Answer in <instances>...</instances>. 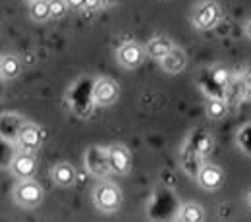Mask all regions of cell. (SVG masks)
Instances as JSON below:
<instances>
[{"label": "cell", "mask_w": 251, "mask_h": 222, "mask_svg": "<svg viewBox=\"0 0 251 222\" xmlns=\"http://www.w3.org/2000/svg\"><path fill=\"white\" fill-rule=\"evenodd\" d=\"M112 2H116V0H102V4H112Z\"/></svg>", "instance_id": "obj_24"}, {"label": "cell", "mask_w": 251, "mask_h": 222, "mask_svg": "<svg viewBox=\"0 0 251 222\" xmlns=\"http://www.w3.org/2000/svg\"><path fill=\"white\" fill-rule=\"evenodd\" d=\"M18 145L24 149V151H37L43 143V135H41V129L35 126V124H24L18 137H16Z\"/></svg>", "instance_id": "obj_9"}, {"label": "cell", "mask_w": 251, "mask_h": 222, "mask_svg": "<svg viewBox=\"0 0 251 222\" xmlns=\"http://www.w3.org/2000/svg\"><path fill=\"white\" fill-rule=\"evenodd\" d=\"M100 4H102V0H85L83 2V8L85 10H97Z\"/></svg>", "instance_id": "obj_19"}, {"label": "cell", "mask_w": 251, "mask_h": 222, "mask_svg": "<svg viewBox=\"0 0 251 222\" xmlns=\"http://www.w3.org/2000/svg\"><path fill=\"white\" fill-rule=\"evenodd\" d=\"M145 52H147V50H143L137 43H124V45L118 49V52H116V60H118L120 66L131 70V68L141 66V62L145 60Z\"/></svg>", "instance_id": "obj_7"}, {"label": "cell", "mask_w": 251, "mask_h": 222, "mask_svg": "<svg viewBox=\"0 0 251 222\" xmlns=\"http://www.w3.org/2000/svg\"><path fill=\"white\" fill-rule=\"evenodd\" d=\"M118 93H120V87L116 81L112 79H99L93 85V100L95 104H100V106H110L116 102L118 99Z\"/></svg>", "instance_id": "obj_6"}, {"label": "cell", "mask_w": 251, "mask_h": 222, "mask_svg": "<svg viewBox=\"0 0 251 222\" xmlns=\"http://www.w3.org/2000/svg\"><path fill=\"white\" fill-rule=\"evenodd\" d=\"M108 160H110V170L114 174H127L131 168V157L124 145L108 147Z\"/></svg>", "instance_id": "obj_8"}, {"label": "cell", "mask_w": 251, "mask_h": 222, "mask_svg": "<svg viewBox=\"0 0 251 222\" xmlns=\"http://www.w3.org/2000/svg\"><path fill=\"white\" fill-rule=\"evenodd\" d=\"M172 41L168 37H155L147 43V56L155 58V60H162L170 50H172Z\"/></svg>", "instance_id": "obj_13"}, {"label": "cell", "mask_w": 251, "mask_h": 222, "mask_svg": "<svg viewBox=\"0 0 251 222\" xmlns=\"http://www.w3.org/2000/svg\"><path fill=\"white\" fill-rule=\"evenodd\" d=\"M224 114H226V104H224L222 100L215 99V100H211V102L207 104V116H209V118L220 120Z\"/></svg>", "instance_id": "obj_17"}, {"label": "cell", "mask_w": 251, "mask_h": 222, "mask_svg": "<svg viewBox=\"0 0 251 222\" xmlns=\"http://www.w3.org/2000/svg\"><path fill=\"white\" fill-rule=\"evenodd\" d=\"M160 62H162V70H164V72H168V74H180V72L186 68L188 58H186V52H184V50L172 49Z\"/></svg>", "instance_id": "obj_11"}, {"label": "cell", "mask_w": 251, "mask_h": 222, "mask_svg": "<svg viewBox=\"0 0 251 222\" xmlns=\"http://www.w3.org/2000/svg\"><path fill=\"white\" fill-rule=\"evenodd\" d=\"M10 172L18 180H31L35 172H37V160H35L31 151L18 153L10 162Z\"/></svg>", "instance_id": "obj_5"}, {"label": "cell", "mask_w": 251, "mask_h": 222, "mask_svg": "<svg viewBox=\"0 0 251 222\" xmlns=\"http://www.w3.org/2000/svg\"><path fill=\"white\" fill-rule=\"evenodd\" d=\"M203 217H205V213H203L201 205H197V203H186L178 211V219L182 222H201Z\"/></svg>", "instance_id": "obj_16"}, {"label": "cell", "mask_w": 251, "mask_h": 222, "mask_svg": "<svg viewBox=\"0 0 251 222\" xmlns=\"http://www.w3.org/2000/svg\"><path fill=\"white\" fill-rule=\"evenodd\" d=\"M29 16L37 24L50 20V0H35V2H31L29 4Z\"/></svg>", "instance_id": "obj_15"}, {"label": "cell", "mask_w": 251, "mask_h": 222, "mask_svg": "<svg viewBox=\"0 0 251 222\" xmlns=\"http://www.w3.org/2000/svg\"><path fill=\"white\" fill-rule=\"evenodd\" d=\"M207 145H211V141H209V139H203V141H201V145H199V151H201V153H205V147H207Z\"/></svg>", "instance_id": "obj_22"}, {"label": "cell", "mask_w": 251, "mask_h": 222, "mask_svg": "<svg viewBox=\"0 0 251 222\" xmlns=\"http://www.w3.org/2000/svg\"><path fill=\"white\" fill-rule=\"evenodd\" d=\"M85 166L89 168V172L95 176H106L110 170V160H108V149L102 147H89L85 151Z\"/></svg>", "instance_id": "obj_4"}, {"label": "cell", "mask_w": 251, "mask_h": 222, "mask_svg": "<svg viewBox=\"0 0 251 222\" xmlns=\"http://www.w3.org/2000/svg\"><path fill=\"white\" fill-rule=\"evenodd\" d=\"M27 2H29V4H31V2H35V0H27Z\"/></svg>", "instance_id": "obj_25"}, {"label": "cell", "mask_w": 251, "mask_h": 222, "mask_svg": "<svg viewBox=\"0 0 251 222\" xmlns=\"http://www.w3.org/2000/svg\"><path fill=\"white\" fill-rule=\"evenodd\" d=\"M244 31H246L248 39L251 41V20H248V22H246V25H244Z\"/></svg>", "instance_id": "obj_21"}, {"label": "cell", "mask_w": 251, "mask_h": 222, "mask_svg": "<svg viewBox=\"0 0 251 222\" xmlns=\"http://www.w3.org/2000/svg\"><path fill=\"white\" fill-rule=\"evenodd\" d=\"M66 2H68V6H70V8L79 10V8H83V2H85V0H66Z\"/></svg>", "instance_id": "obj_20"}, {"label": "cell", "mask_w": 251, "mask_h": 222, "mask_svg": "<svg viewBox=\"0 0 251 222\" xmlns=\"http://www.w3.org/2000/svg\"><path fill=\"white\" fill-rule=\"evenodd\" d=\"M52 180H54V184L60 186V188H70V186H74V182H75V168H74L72 164H68V162L56 164L54 170H52Z\"/></svg>", "instance_id": "obj_12"}, {"label": "cell", "mask_w": 251, "mask_h": 222, "mask_svg": "<svg viewBox=\"0 0 251 222\" xmlns=\"http://www.w3.org/2000/svg\"><path fill=\"white\" fill-rule=\"evenodd\" d=\"M246 201H248V207L251 209V191L248 193V195H246Z\"/></svg>", "instance_id": "obj_23"}, {"label": "cell", "mask_w": 251, "mask_h": 222, "mask_svg": "<svg viewBox=\"0 0 251 222\" xmlns=\"http://www.w3.org/2000/svg\"><path fill=\"white\" fill-rule=\"evenodd\" d=\"M220 18V8L213 2V0H207V2H201L195 10H193V16H191V22L197 29L201 31H207L211 27L217 25Z\"/></svg>", "instance_id": "obj_3"}, {"label": "cell", "mask_w": 251, "mask_h": 222, "mask_svg": "<svg viewBox=\"0 0 251 222\" xmlns=\"http://www.w3.org/2000/svg\"><path fill=\"white\" fill-rule=\"evenodd\" d=\"M14 201L24 209H35L43 201V188L39 182L33 180H20V184L12 191Z\"/></svg>", "instance_id": "obj_2"}, {"label": "cell", "mask_w": 251, "mask_h": 222, "mask_svg": "<svg viewBox=\"0 0 251 222\" xmlns=\"http://www.w3.org/2000/svg\"><path fill=\"white\" fill-rule=\"evenodd\" d=\"M20 72H22V62H20L18 56H14V54H4L2 56V60H0V74H2L4 79H14V77L20 75Z\"/></svg>", "instance_id": "obj_14"}, {"label": "cell", "mask_w": 251, "mask_h": 222, "mask_svg": "<svg viewBox=\"0 0 251 222\" xmlns=\"http://www.w3.org/2000/svg\"><path fill=\"white\" fill-rule=\"evenodd\" d=\"M68 2L66 0H50V18H54V20H60L66 16V12H68Z\"/></svg>", "instance_id": "obj_18"}, {"label": "cell", "mask_w": 251, "mask_h": 222, "mask_svg": "<svg viewBox=\"0 0 251 222\" xmlns=\"http://www.w3.org/2000/svg\"><path fill=\"white\" fill-rule=\"evenodd\" d=\"M93 203L97 211H100L104 215H112L122 205V190L116 184L100 182L93 191Z\"/></svg>", "instance_id": "obj_1"}, {"label": "cell", "mask_w": 251, "mask_h": 222, "mask_svg": "<svg viewBox=\"0 0 251 222\" xmlns=\"http://www.w3.org/2000/svg\"><path fill=\"white\" fill-rule=\"evenodd\" d=\"M222 180H224V174H222V170H220L219 166H215V164H205V166H201V170H199V174H197L199 186L207 191L219 190L220 186H222Z\"/></svg>", "instance_id": "obj_10"}]
</instances>
